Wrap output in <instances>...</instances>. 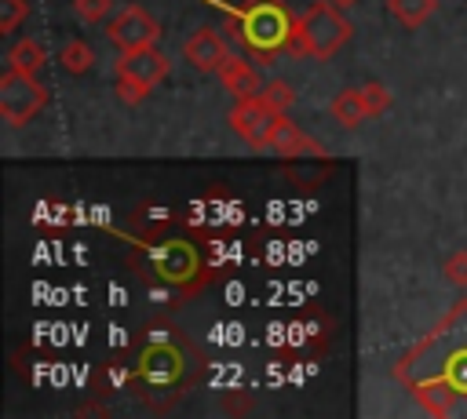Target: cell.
<instances>
[{
	"mask_svg": "<svg viewBox=\"0 0 467 419\" xmlns=\"http://www.w3.org/2000/svg\"><path fill=\"white\" fill-rule=\"evenodd\" d=\"M354 26L350 18L339 11V4L332 0H314L303 15H296V29L285 44V51L292 58H332L343 51V44H350Z\"/></svg>",
	"mask_w": 467,
	"mask_h": 419,
	"instance_id": "6da1fadb",
	"label": "cell"
},
{
	"mask_svg": "<svg viewBox=\"0 0 467 419\" xmlns=\"http://www.w3.org/2000/svg\"><path fill=\"white\" fill-rule=\"evenodd\" d=\"M226 29L237 33L259 62H274V55L285 51L296 29V15L285 7V0H244L237 18L226 22Z\"/></svg>",
	"mask_w": 467,
	"mask_h": 419,
	"instance_id": "7a4b0ae2",
	"label": "cell"
},
{
	"mask_svg": "<svg viewBox=\"0 0 467 419\" xmlns=\"http://www.w3.org/2000/svg\"><path fill=\"white\" fill-rule=\"evenodd\" d=\"M164 77H168V58L153 44L139 51H124L117 62V98L128 106H139Z\"/></svg>",
	"mask_w": 467,
	"mask_h": 419,
	"instance_id": "3957f363",
	"label": "cell"
},
{
	"mask_svg": "<svg viewBox=\"0 0 467 419\" xmlns=\"http://www.w3.org/2000/svg\"><path fill=\"white\" fill-rule=\"evenodd\" d=\"M47 102V91L36 84V73H22V69H7L0 77V117L11 128L29 124Z\"/></svg>",
	"mask_w": 467,
	"mask_h": 419,
	"instance_id": "277c9868",
	"label": "cell"
},
{
	"mask_svg": "<svg viewBox=\"0 0 467 419\" xmlns=\"http://www.w3.org/2000/svg\"><path fill=\"white\" fill-rule=\"evenodd\" d=\"M106 36H109V44H113L120 55H124V51H139V47H150V44L161 40V22H157L146 7L128 4V7H120V11L106 22Z\"/></svg>",
	"mask_w": 467,
	"mask_h": 419,
	"instance_id": "5b68a950",
	"label": "cell"
},
{
	"mask_svg": "<svg viewBox=\"0 0 467 419\" xmlns=\"http://www.w3.org/2000/svg\"><path fill=\"white\" fill-rule=\"evenodd\" d=\"M281 113L263 98V91L259 95H252V98H237V106L230 109V128L252 146V149H266V142H270V128H274V120H277Z\"/></svg>",
	"mask_w": 467,
	"mask_h": 419,
	"instance_id": "8992f818",
	"label": "cell"
},
{
	"mask_svg": "<svg viewBox=\"0 0 467 419\" xmlns=\"http://www.w3.org/2000/svg\"><path fill=\"white\" fill-rule=\"evenodd\" d=\"M182 55H186V62H190L193 69H201V73H219V66L230 58L223 33L212 29V26L193 29V33L186 36V44H182Z\"/></svg>",
	"mask_w": 467,
	"mask_h": 419,
	"instance_id": "52a82bcc",
	"label": "cell"
},
{
	"mask_svg": "<svg viewBox=\"0 0 467 419\" xmlns=\"http://www.w3.org/2000/svg\"><path fill=\"white\" fill-rule=\"evenodd\" d=\"M153 266H157V273H161L168 284H186L190 277H197L201 259H197V248H190L186 240H168V244L157 248Z\"/></svg>",
	"mask_w": 467,
	"mask_h": 419,
	"instance_id": "ba28073f",
	"label": "cell"
},
{
	"mask_svg": "<svg viewBox=\"0 0 467 419\" xmlns=\"http://www.w3.org/2000/svg\"><path fill=\"white\" fill-rule=\"evenodd\" d=\"M266 149H274V153H281V157H292V160H299V157H321V146H317L303 128H296L285 113L274 120Z\"/></svg>",
	"mask_w": 467,
	"mask_h": 419,
	"instance_id": "9c48e42d",
	"label": "cell"
},
{
	"mask_svg": "<svg viewBox=\"0 0 467 419\" xmlns=\"http://www.w3.org/2000/svg\"><path fill=\"white\" fill-rule=\"evenodd\" d=\"M139 372H142V379H150V383H171V379H179V372H182V353H179L175 346H168V342H157V346H150V350L139 357Z\"/></svg>",
	"mask_w": 467,
	"mask_h": 419,
	"instance_id": "30bf717a",
	"label": "cell"
},
{
	"mask_svg": "<svg viewBox=\"0 0 467 419\" xmlns=\"http://www.w3.org/2000/svg\"><path fill=\"white\" fill-rule=\"evenodd\" d=\"M219 80H223V87H226L234 98H252V95H259V73H255V66L244 62V58H237V55H230V58L219 66Z\"/></svg>",
	"mask_w": 467,
	"mask_h": 419,
	"instance_id": "8fae6325",
	"label": "cell"
},
{
	"mask_svg": "<svg viewBox=\"0 0 467 419\" xmlns=\"http://www.w3.org/2000/svg\"><path fill=\"white\" fill-rule=\"evenodd\" d=\"M44 62H47V51H44V44L33 40V36L15 40L11 51H7V66H11V69H22V73H40Z\"/></svg>",
	"mask_w": 467,
	"mask_h": 419,
	"instance_id": "7c38bea8",
	"label": "cell"
},
{
	"mask_svg": "<svg viewBox=\"0 0 467 419\" xmlns=\"http://www.w3.org/2000/svg\"><path fill=\"white\" fill-rule=\"evenodd\" d=\"M438 0H387V11L398 18V26L405 29H420L427 26V18L434 15Z\"/></svg>",
	"mask_w": 467,
	"mask_h": 419,
	"instance_id": "4fadbf2b",
	"label": "cell"
},
{
	"mask_svg": "<svg viewBox=\"0 0 467 419\" xmlns=\"http://www.w3.org/2000/svg\"><path fill=\"white\" fill-rule=\"evenodd\" d=\"M332 117H336L343 128H358V124L368 117V109H365V102H361V87L339 91V95L332 98Z\"/></svg>",
	"mask_w": 467,
	"mask_h": 419,
	"instance_id": "5bb4252c",
	"label": "cell"
},
{
	"mask_svg": "<svg viewBox=\"0 0 467 419\" xmlns=\"http://www.w3.org/2000/svg\"><path fill=\"white\" fill-rule=\"evenodd\" d=\"M58 66L66 69V73H73V77H80V73H88L91 66H95V55H91V47H88V40H80V36H73L62 51H58Z\"/></svg>",
	"mask_w": 467,
	"mask_h": 419,
	"instance_id": "9a60e30c",
	"label": "cell"
},
{
	"mask_svg": "<svg viewBox=\"0 0 467 419\" xmlns=\"http://www.w3.org/2000/svg\"><path fill=\"white\" fill-rule=\"evenodd\" d=\"M361 102H365L368 117H379V113L390 109V91H387L379 80H365V84H361Z\"/></svg>",
	"mask_w": 467,
	"mask_h": 419,
	"instance_id": "2e32d148",
	"label": "cell"
},
{
	"mask_svg": "<svg viewBox=\"0 0 467 419\" xmlns=\"http://www.w3.org/2000/svg\"><path fill=\"white\" fill-rule=\"evenodd\" d=\"M29 15V4L26 0H0V33H15L22 26V18Z\"/></svg>",
	"mask_w": 467,
	"mask_h": 419,
	"instance_id": "e0dca14e",
	"label": "cell"
},
{
	"mask_svg": "<svg viewBox=\"0 0 467 419\" xmlns=\"http://www.w3.org/2000/svg\"><path fill=\"white\" fill-rule=\"evenodd\" d=\"M441 273H445V281H449V284H456V288H467V248L452 251V255L441 262Z\"/></svg>",
	"mask_w": 467,
	"mask_h": 419,
	"instance_id": "ac0fdd59",
	"label": "cell"
},
{
	"mask_svg": "<svg viewBox=\"0 0 467 419\" xmlns=\"http://www.w3.org/2000/svg\"><path fill=\"white\" fill-rule=\"evenodd\" d=\"M73 11H77L80 22L95 26V22H102L113 11V0H73Z\"/></svg>",
	"mask_w": 467,
	"mask_h": 419,
	"instance_id": "d6986e66",
	"label": "cell"
},
{
	"mask_svg": "<svg viewBox=\"0 0 467 419\" xmlns=\"http://www.w3.org/2000/svg\"><path fill=\"white\" fill-rule=\"evenodd\" d=\"M263 98H266V102H270L277 113H285V109L296 102V91H292L285 80H270V84L263 87Z\"/></svg>",
	"mask_w": 467,
	"mask_h": 419,
	"instance_id": "ffe728a7",
	"label": "cell"
},
{
	"mask_svg": "<svg viewBox=\"0 0 467 419\" xmlns=\"http://www.w3.org/2000/svg\"><path fill=\"white\" fill-rule=\"evenodd\" d=\"M332 4H339V7H350V4H358V0H332Z\"/></svg>",
	"mask_w": 467,
	"mask_h": 419,
	"instance_id": "44dd1931",
	"label": "cell"
}]
</instances>
